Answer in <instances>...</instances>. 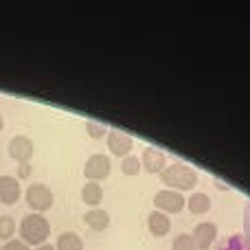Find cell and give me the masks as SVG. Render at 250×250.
I'll return each instance as SVG.
<instances>
[{
  "mask_svg": "<svg viewBox=\"0 0 250 250\" xmlns=\"http://www.w3.org/2000/svg\"><path fill=\"white\" fill-rule=\"evenodd\" d=\"M147 229L154 237H165V235L171 230V220H169L167 213H160V211H151L147 215Z\"/></svg>",
  "mask_w": 250,
  "mask_h": 250,
  "instance_id": "cell-11",
  "label": "cell"
},
{
  "mask_svg": "<svg viewBox=\"0 0 250 250\" xmlns=\"http://www.w3.org/2000/svg\"><path fill=\"white\" fill-rule=\"evenodd\" d=\"M82 202L86 207H92V208H99L101 202H104V187L99 182H86L82 187Z\"/></svg>",
  "mask_w": 250,
  "mask_h": 250,
  "instance_id": "cell-12",
  "label": "cell"
},
{
  "mask_svg": "<svg viewBox=\"0 0 250 250\" xmlns=\"http://www.w3.org/2000/svg\"><path fill=\"white\" fill-rule=\"evenodd\" d=\"M31 173H33L31 163H18V180H20V178H29Z\"/></svg>",
  "mask_w": 250,
  "mask_h": 250,
  "instance_id": "cell-22",
  "label": "cell"
},
{
  "mask_svg": "<svg viewBox=\"0 0 250 250\" xmlns=\"http://www.w3.org/2000/svg\"><path fill=\"white\" fill-rule=\"evenodd\" d=\"M83 222L90 226L92 230H105L110 226V213L105 208H88L83 213Z\"/></svg>",
  "mask_w": 250,
  "mask_h": 250,
  "instance_id": "cell-13",
  "label": "cell"
},
{
  "mask_svg": "<svg viewBox=\"0 0 250 250\" xmlns=\"http://www.w3.org/2000/svg\"><path fill=\"white\" fill-rule=\"evenodd\" d=\"M16 230H18V226H16V220H13L11 215H0V239H2V242L13 239Z\"/></svg>",
  "mask_w": 250,
  "mask_h": 250,
  "instance_id": "cell-16",
  "label": "cell"
},
{
  "mask_svg": "<svg viewBox=\"0 0 250 250\" xmlns=\"http://www.w3.org/2000/svg\"><path fill=\"white\" fill-rule=\"evenodd\" d=\"M7 151H9V158H13L16 163H31L33 158V151H35V145L29 136L24 134H18L9 141L7 145Z\"/></svg>",
  "mask_w": 250,
  "mask_h": 250,
  "instance_id": "cell-6",
  "label": "cell"
},
{
  "mask_svg": "<svg viewBox=\"0 0 250 250\" xmlns=\"http://www.w3.org/2000/svg\"><path fill=\"white\" fill-rule=\"evenodd\" d=\"M191 237H193L198 250H208L213 246V242L217 239V224L215 222H202V224H195Z\"/></svg>",
  "mask_w": 250,
  "mask_h": 250,
  "instance_id": "cell-9",
  "label": "cell"
},
{
  "mask_svg": "<svg viewBox=\"0 0 250 250\" xmlns=\"http://www.w3.org/2000/svg\"><path fill=\"white\" fill-rule=\"evenodd\" d=\"M187 200L185 193L180 191H173V189H160L158 193L154 195V207L156 211L160 213H167V215H173V213H180L185 208Z\"/></svg>",
  "mask_w": 250,
  "mask_h": 250,
  "instance_id": "cell-4",
  "label": "cell"
},
{
  "mask_svg": "<svg viewBox=\"0 0 250 250\" xmlns=\"http://www.w3.org/2000/svg\"><path fill=\"white\" fill-rule=\"evenodd\" d=\"M55 250H83V239L75 230H64L57 235Z\"/></svg>",
  "mask_w": 250,
  "mask_h": 250,
  "instance_id": "cell-15",
  "label": "cell"
},
{
  "mask_svg": "<svg viewBox=\"0 0 250 250\" xmlns=\"http://www.w3.org/2000/svg\"><path fill=\"white\" fill-rule=\"evenodd\" d=\"M187 208H189L193 215H202V213L211 211V198L208 193H202V191H195L187 198Z\"/></svg>",
  "mask_w": 250,
  "mask_h": 250,
  "instance_id": "cell-14",
  "label": "cell"
},
{
  "mask_svg": "<svg viewBox=\"0 0 250 250\" xmlns=\"http://www.w3.org/2000/svg\"><path fill=\"white\" fill-rule=\"evenodd\" d=\"M112 171V160L105 154H92L83 165V176L88 178V182H101L110 176Z\"/></svg>",
  "mask_w": 250,
  "mask_h": 250,
  "instance_id": "cell-5",
  "label": "cell"
},
{
  "mask_svg": "<svg viewBox=\"0 0 250 250\" xmlns=\"http://www.w3.org/2000/svg\"><path fill=\"white\" fill-rule=\"evenodd\" d=\"M0 250H31V248L26 246L22 239H9V242H4L2 246H0Z\"/></svg>",
  "mask_w": 250,
  "mask_h": 250,
  "instance_id": "cell-21",
  "label": "cell"
},
{
  "mask_svg": "<svg viewBox=\"0 0 250 250\" xmlns=\"http://www.w3.org/2000/svg\"><path fill=\"white\" fill-rule=\"evenodd\" d=\"M244 224H246V235H244V237H246L248 242H250V204L246 207V215H244Z\"/></svg>",
  "mask_w": 250,
  "mask_h": 250,
  "instance_id": "cell-23",
  "label": "cell"
},
{
  "mask_svg": "<svg viewBox=\"0 0 250 250\" xmlns=\"http://www.w3.org/2000/svg\"><path fill=\"white\" fill-rule=\"evenodd\" d=\"M22 195L20 180L13 176H0V202L2 204H16Z\"/></svg>",
  "mask_w": 250,
  "mask_h": 250,
  "instance_id": "cell-10",
  "label": "cell"
},
{
  "mask_svg": "<svg viewBox=\"0 0 250 250\" xmlns=\"http://www.w3.org/2000/svg\"><path fill=\"white\" fill-rule=\"evenodd\" d=\"M105 141H108V149L110 154L114 156H129V151H132L134 147V138L127 136L125 132H119V129H108V136H105Z\"/></svg>",
  "mask_w": 250,
  "mask_h": 250,
  "instance_id": "cell-7",
  "label": "cell"
},
{
  "mask_svg": "<svg viewBox=\"0 0 250 250\" xmlns=\"http://www.w3.org/2000/svg\"><path fill=\"white\" fill-rule=\"evenodd\" d=\"M24 198H26V204L33 208V213H46L53 207V202H55V195H53L51 187L44 185V182L29 185Z\"/></svg>",
  "mask_w": 250,
  "mask_h": 250,
  "instance_id": "cell-3",
  "label": "cell"
},
{
  "mask_svg": "<svg viewBox=\"0 0 250 250\" xmlns=\"http://www.w3.org/2000/svg\"><path fill=\"white\" fill-rule=\"evenodd\" d=\"M217 250H250V242L244 235H230Z\"/></svg>",
  "mask_w": 250,
  "mask_h": 250,
  "instance_id": "cell-17",
  "label": "cell"
},
{
  "mask_svg": "<svg viewBox=\"0 0 250 250\" xmlns=\"http://www.w3.org/2000/svg\"><path fill=\"white\" fill-rule=\"evenodd\" d=\"M141 167L147 173H160L167 167V156L165 151H160L158 147H145L141 156Z\"/></svg>",
  "mask_w": 250,
  "mask_h": 250,
  "instance_id": "cell-8",
  "label": "cell"
},
{
  "mask_svg": "<svg viewBox=\"0 0 250 250\" xmlns=\"http://www.w3.org/2000/svg\"><path fill=\"white\" fill-rule=\"evenodd\" d=\"M121 171L125 173V176H138V173L143 171L141 167V158H136V156H125V158L121 160Z\"/></svg>",
  "mask_w": 250,
  "mask_h": 250,
  "instance_id": "cell-18",
  "label": "cell"
},
{
  "mask_svg": "<svg viewBox=\"0 0 250 250\" xmlns=\"http://www.w3.org/2000/svg\"><path fill=\"white\" fill-rule=\"evenodd\" d=\"M18 233L20 239L26 246H42L46 244V239L51 237V222L42 215V213H29V215L22 217L20 226H18Z\"/></svg>",
  "mask_w": 250,
  "mask_h": 250,
  "instance_id": "cell-1",
  "label": "cell"
},
{
  "mask_svg": "<svg viewBox=\"0 0 250 250\" xmlns=\"http://www.w3.org/2000/svg\"><path fill=\"white\" fill-rule=\"evenodd\" d=\"M86 132H88V136H90V138H104V136H108V127H105L104 123L92 121V119H88V121H86Z\"/></svg>",
  "mask_w": 250,
  "mask_h": 250,
  "instance_id": "cell-20",
  "label": "cell"
},
{
  "mask_svg": "<svg viewBox=\"0 0 250 250\" xmlns=\"http://www.w3.org/2000/svg\"><path fill=\"white\" fill-rule=\"evenodd\" d=\"M171 250H198V246H195L191 233H180L176 239H173Z\"/></svg>",
  "mask_w": 250,
  "mask_h": 250,
  "instance_id": "cell-19",
  "label": "cell"
},
{
  "mask_svg": "<svg viewBox=\"0 0 250 250\" xmlns=\"http://www.w3.org/2000/svg\"><path fill=\"white\" fill-rule=\"evenodd\" d=\"M158 176H160V180H163L165 187H169V189H173V191H180V193L182 191L195 189V185H198V171L185 163L167 165Z\"/></svg>",
  "mask_w": 250,
  "mask_h": 250,
  "instance_id": "cell-2",
  "label": "cell"
},
{
  "mask_svg": "<svg viewBox=\"0 0 250 250\" xmlns=\"http://www.w3.org/2000/svg\"><path fill=\"white\" fill-rule=\"evenodd\" d=\"M2 127H4V119L0 117V129H2Z\"/></svg>",
  "mask_w": 250,
  "mask_h": 250,
  "instance_id": "cell-25",
  "label": "cell"
},
{
  "mask_svg": "<svg viewBox=\"0 0 250 250\" xmlns=\"http://www.w3.org/2000/svg\"><path fill=\"white\" fill-rule=\"evenodd\" d=\"M35 250H55V246L53 244H42V246H38Z\"/></svg>",
  "mask_w": 250,
  "mask_h": 250,
  "instance_id": "cell-24",
  "label": "cell"
}]
</instances>
